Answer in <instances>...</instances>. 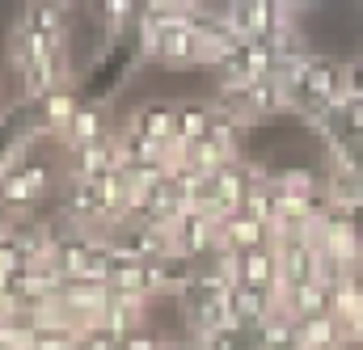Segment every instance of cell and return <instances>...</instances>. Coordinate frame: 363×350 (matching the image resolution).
Segmentation results:
<instances>
[{"mask_svg": "<svg viewBox=\"0 0 363 350\" xmlns=\"http://www.w3.org/2000/svg\"><path fill=\"white\" fill-rule=\"evenodd\" d=\"M216 106L254 127V123L287 114V93L279 85V77H258V81H241V85H220Z\"/></svg>", "mask_w": 363, "mask_h": 350, "instance_id": "cell-1", "label": "cell"}, {"mask_svg": "<svg viewBox=\"0 0 363 350\" xmlns=\"http://www.w3.org/2000/svg\"><path fill=\"white\" fill-rule=\"evenodd\" d=\"M220 13L237 38H279L296 30V17L287 13L283 0H228Z\"/></svg>", "mask_w": 363, "mask_h": 350, "instance_id": "cell-2", "label": "cell"}, {"mask_svg": "<svg viewBox=\"0 0 363 350\" xmlns=\"http://www.w3.org/2000/svg\"><path fill=\"white\" fill-rule=\"evenodd\" d=\"M169 245L174 254L190 258V262H203L220 249V220L211 211H199V207H186L178 215V224L169 228Z\"/></svg>", "mask_w": 363, "mask_h": 350, "instance_id": "cell-3", "label": "cell"}, {"mask_svg": "<svg viewBox=\"0 0 363 350\" xmlns=\"http://www.w3.org/2000/svg\"><path fill=\"white\" fill-rule=\"evenodd\" d=\"M17 30L43 38L51 47H68V9L64 4H51V0H26Z\"/></svg>", "mask_w": 363, "mask_h": 350, "instance_id": "cell-4", "label": "cell"}, {"mask_svg": "<svg viewBox=\"0 0 363 350\" xmlns=\"http://www.w3.org/2000/svg\"><path fill=\"white\" fill-rule=\"evenodd\" d=\"M274 249H279V291L317 278V241L291 237V241H279Z\"/></svg>", "mask_w": 363, "mask_h": 350, "instance_id": "cell-5", "label": "cell"}, {"mask_svg": "<svg viewBox=\"0 0 363 350\" xmlns=\"http://www.w3.org/2000/svg\"><path fill=\"white\" fill-rule=\"evenodd\" d=\"M123 127L140 131L144 140H152V144H161V148H169V144L178 140V106H169V101H148V106L131 110V118H127Z\"/></svg>", "mask_w": 363, "mask_h": 350, "instance_id": "cell-6", "label": "cell"}, {"mask_svg": "<svg viewBox=\"0 0 363 350\" xmlns=\"http://www.w3.org/2000/svg\"><path fill=\"white\" fill-rule=\"evenodd\" d=\"M262 245H274L271 224L245 215V211H233L220 220V249H233V254H245V249H262Z\"/></svg>", "mask_w": 363, "mask_h": 350, "instance_id": "cell-7", "label": "cell"}, {"mask_svg": "<svg viewBox=\"0 0 363 350\" xmlns=\"http://www.w3.org/2000/svg\"><path fill=\"white\" fill-rule=\"evenodd\" d=\"M81 106H85V101L72 93V85H64V89H51L47 97H38V101H34V114H38V127L60 140V135L68 131V123L77 118Z\"/></svg>", "mask_w": 363, "mask_h": 350, "instance_id": "cell-8", "label": "cell"}, {"mask_svg": "<svg viewBox=\"0 0 363 350\" xmlns=\"http://www.w3.org/2000/svg\"><path fill=\"white\" fill-rule=\"evenodd\" d=\"M237 283H250V287H262V291H279V249L262 245V249L237 254Z\"/></svg>", "mask_w": 363, "mask_h": 350, "instance_id": "cell-9", "label": "cell"}, {"mask_svg": "<svg viewBox=\"0 0 363 350\" xmlns=\"http://www.w3.org/2000/svg\"><path fill=\"white\" fill-rule=\"evenodd\" d=\"M106 135H114V127H110L106 110H101V106H81V110H77V118L68 123V131L60 135V144H64V148H89V144L106 140Z\"/></svg>", "mask_w": 363, "mask_h": 350, "instance_id": "cell-10", "label": "cell"}, {"mask_svg": "<svg viewBox=\"0 0 363 350\" xmlns=\"http://www.w3.org/2000/svg\"><path fill=\"white\" fill-rule=\"evenodd\" d=\"M296 325H300V342L308 350H334L342 342V325H338L334 312H325V317H304V321H296Z\"/></svg>", "mask_w": 363, "mask_h": 350, "instance_id": "cell-11", "label": "cell"}, {"mask_svg": "<svg viewBox=\"0 0 363 350\" xmlns=\"http://www.w3.org/2000/svg\"><path fill=\"white\" fill-rule=\"evenodd\" d=\"M211 114H216L211 101H186V106H178V144L203 140L211 131Z\"/></svg>", "mask_w": 363, "mask_h": 350, "instance_id": "cell-12", "label": "cell"}, {"mask_svg": "<svg viewBox=\"0 0 363 350\" xmlns=\"http://www.w3.org/2000/svg\"><path fill=\"white\" fill-rule=\"evenodd\" d=\"M97 9V21L110 30V34H123L140 13H144V0H93Z\"/></svg>", "mask_w": 363, "mask_h": 350, "instance_id": "cell-13", "label": "cell"}, {"mask_svg": "<svg viewBox=\"0 0 363 350\" xmlns=\"http://www.w3.org/2000/svg\"><path fill=\"white\" fill-rule=\"evenodd\" d=\"M347 97H359L363 101V55L347 60Z\"/></svg>", "mask_w": 363, "mask_h": 350, "instance_id": "cell-14", "label": "cell"}, {"mask_svg": "<svg viewBox=\"0 0 363 350\" xmlns=\"http://www.w3.org/2000/svg\"><path fill=\"white\" fill-rule=\"evenodd\" d=\"M283 4H287V13H291V17H300V13H308V9H317L321 0H283Z\"/></svg>", "mask_w": 363, "mask_h": 350, "instance_id": "cell-15", "label": "cell"}, {"mask_svg": "<svg viewBox=\"0 0 363 350\" xmlns=\"http://www.w3.org/2000/svg\"><path fill=\"white\" fill-rule=\"evenodd\" d=\"M51 4H64V9H68V4H72V0H51Z\"/></svg>", "mask_w": 363, "mask_h": 350, "instance_id": "cell-16", "label": "cell"}]
</instances>
